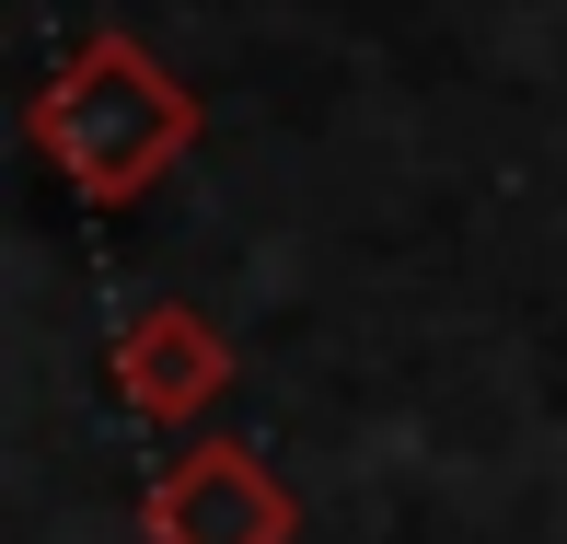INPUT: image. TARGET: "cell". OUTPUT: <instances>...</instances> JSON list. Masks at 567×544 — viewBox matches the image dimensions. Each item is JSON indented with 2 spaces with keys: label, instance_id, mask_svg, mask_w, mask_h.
Returning a JSON list of instances; mask_svg holds the SVG:
<instances>
[{
  "label": "cell",
  "instance_id": "obj_1",
  "mask_svg": "<svg viewBox=\"0 0 567 544\" xmlns=\"http://www.w3.org/2000/svg\"><path fill=\"white\" fill-rule=\"evenodd\" d=\"M197 127H209V105H197L140 35H82L59 70H47V93L23 105L35 163L59 174L82 209H140V197L197 151Z\"/></svg>",
  "mask_w": 567,
  "mask_h": 544
},
{
  "label": "cell",
  "instance_id": "obj_2",
  "mask_svg": "<svg viewBox=\"0 0 567 544\" xmlns=\"http://www.w3.org/2000/svg\"><path fill=\"white\" fill-rule=\"evenodd\" d=\"M140 533L151 544H290L301 499L255 440H186L163 475L140 486Z\"/></svg>",
  "mask_w": 567,
  "mask_h": 544
},
{
  "label": "cell",
  "instance_id": "obj_3",
  "mask_svg": "<svg viewBox=\"0 0 567 544\" xmlns=\"http://www.w3.org/2000/svg\"><path fill=\"white\" fill-rule=\"evenodd\" d=\"M105 382H116L127 418L186 429V418H209L231 382H244V359H231V336L197 314V301H140V314L116 325V348H105Z\"/></svg>",
  "mask_w": 567,
  "mask_h": 544
}]
</instances>
